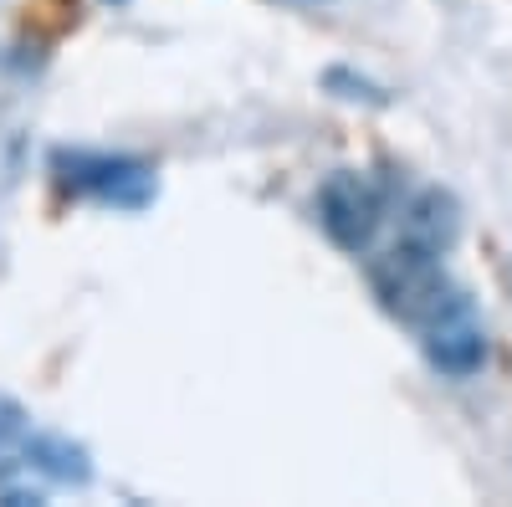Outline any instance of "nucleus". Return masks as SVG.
<instances>
[{
  "mask_svg": "<svg viewBox=\"0 0 512 507\" xmlns=\"http://www.w3.org/2000/svg\"><path fill=\"white\" fill-rule=\"evenodd\" d=\"M507 287H512V262H507Z\"/></svg>",
  "mask_w": 512,
  "mask_h": 507,
  "instance_id": "nucleus-9",
  "label": "nucleus"
},
{
  "mask_svg": "<svg viewBox=\"0 0 512 507\" xmlns=\"http://www.w3.org/2000/svg\"><path fill=\"white\" fill-rule=\"evenodd\" d=\"M318 221H323L333 246L369 251V241L384 221V200L359 169H338V175H328L323 190H318Z\"/></svg>",
  "mask_w": 512,
  "mask_h": 507,
  "instance_id": "nucleus-3",
  "label": "nucleus"
},
{
  "mask_svg": "<svg viewBox=\"0 0 512 507\" xmlns=\"http://www.w3.org/2000/svg\"><path fill=\"white\" fill-rule=\"evenodd\" d=\"M420 349H425V364L436 374L472 379L487 364V323L461 292H451V298L420 323Z\"/></svg>",
  "mask_w": 512,
  "mask_h": 507,
  "instance_id": "nucleus-2",
  "label": "nucleus"
},
{
  "mask_svg": "<svg viewBox=\"0 0 512 507\" xmlns=\"http://www.w3.org/2000/svg\"><path fill=\"white\" fill-rule=\"evenodd\" d=\"M26 467L52 472V477H62V482H88V472H93L88 456H82L77 446H67V441H57V436H31Z\"/></svg>",
  "mask_w": 512,
  "mask_h": 507,
  "instance_id": "nucleus-6",
  "label": "nucleus"
},
{
  "mask_svg": "<svg viewBox=\"0 0 512 507\" xmlns=\"http://www.w3.org/2000/svg\"><path fill=\"white\" fill-rule=\"evenodd\" d=\"M26 451H31V420L11 400H0V482H11L26 467Z\"/></svg>",
  "mask_w": 512,
  "mask_h": 507,
  "instance_id": "nucleus-7",
  "label": "nucleus"
},
{
  "mask_svg": "<svg viewBox=\"0 0 512 507\" xmlns=\"http://www.w3.org/2000/svg\"><path fill=\"white\" fill-rule=\"evenodd\" d=\"M328 88H349L344 98H369V103H384V93H379V88H369L364 77H349L344 67H333V72H328Z\"/></svg>",
  "mask_w": 512,
  "mask_h": 507,
  "instance_id": "nucleus-8",
  "label": "nucleus"
},
{
  "mask_svg": "<svg viewBox=\"0 0 512 507\" xmlns=\"http://www.w3.org/2000/svg\"><path fill=\"white\" fill-rule=\"evenodd\" d=\"M57 169H67L62 185L72 195H93L118 210H139L154 195V169L134 154H72V159L62 154Z\"/></svg>",
  "mask_w": 512,
  "mask_h": 507,
  "instance_id": "nucleus-4",
  "label": "nucleus"
},
{
  "mask_svg": "<svg viewBox=\"0 0 512 507\" xmlns=\"http://www.w3.org/2000/svg\"><path fill=\"white\" fill-rule=\"evenodd\" d=\"M461 236V205L451 190L441 185H425L410 205H405V221H400V241L431 251V257H446Z\"/></svg>",
  "mask_w": 512,
  "mask_h": 507,
  "instance_id": "nucleus-5",
  "label": "nucleus"
},
{
  "mask_svg": "<svg viewBox=\"0 0 512 507\" xmlns=\"http://www.w3.org/2000/svg\"><path fill=\"white\" fill-rule=\"evenodd\" d=\"M369 282H374V298L384 303V313H395L415 328L456 292L441 272V257H431V251H420L410 241H395L390 251H384V257L369 267Z\"/></svg>",
  "mask_w": 512,
  "mask_h": 507,
  "instance_id": "nucleus-1",
  "label": "nucleus"
}]
</instances>
